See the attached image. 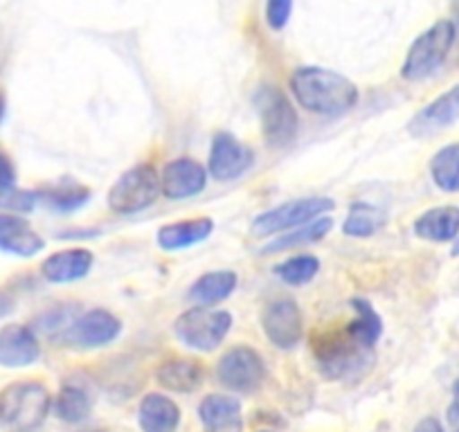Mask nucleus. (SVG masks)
<instances>
[{"label":"nucleus","instance_id":"f257e3e1","mask_svg":"<svg viewBox=\"0 0 459 432\" xmlns=\"http://www.w3.org/2000/svg\"><path fill=\"white\" fill-rule=\"evenodd\" d=\"M290 92L304 111L325 117L344 116L359 104V88L351 79L317 65L295 70L290 74Z\"/></svg>","mask_w":459,"mask_h":432},{"label":"nucleus","instance_id":"f03ea898","mask_svg":"<svg viewBox=\"0 0 459 432\" xmlns=\"http://www.w3.org/2000/svg\"><path fill=\"white\" fill-rule=\"evenodd\" d=\"M311 350L320 372L331 381L360 376L372 363L374 351L351 333L350 324H344L342 329L316 333L311 341Z\"/></svg>","mask_w":459,"mask_h":432},{"label":"nucleus","instance_id":"7ed1b4c3","mask_svg":"<svg viewBox=\"0 0 459 432\" xmlns=\"http://www.w3.org/2000/svg\"><path fill=\"white\" fill-rule=\"evenodd\" d=\"M50 408V392L39 381H16L0 390V423L14 432L37 430Z\"/></svg>","mask_w":459,"mask_h":432},{"label":"nucleus","instance_id":"20e7f679","mask_svg":"<svg viewBox=\"0 0 459 432\" xmlns=\"http://www.w3.org/2000/svg\"><path fill=\"white\" fill-rule=\"evenodd\" d=\"M455 39H457V30H455L453 21L444 19L430 25L410 46L403 65H401V77L405 82H421V79L437 73L448 59Z\"/></svg>","mask_w":459,"mask_h":432},{"label":"nucleus","instance_id":"39448f33","mask_svg":"<svg viewBox=\"0 0 459 432\" xmlns=\"http://www.w3.org/2000/svg\"><path fill=\"white\" fill-rule=\"evenodd\" d=\"M160 194V174L153 165L143 162V165L131 167L115 180L108 192V207L110 212L122 216L138 214V212L149 210Z\"/></svg>","mask_w":459,"mask_h":432},{"label":"nucleus","instance_id":"423d86ee","mask_svg":"<svg viewBox=\"0 0 459 432\" xmlns=\"http://www.w3.org/2000/svg\"><path fill=\"white\" fill-rule=\"evenodd\" d=\"M232 329V315L223 308L192 307L174 322V333L185 347L196 351H214Z\"/></svg>","mask_w":459,"mask_h":432},{"label":"nucleus","instance_id":"0eeeda50","mask_svg":"<svg viewBox=\"0 0 459 432\" xmlns=\"http://www.w3.org/2000/svg\"><path fill=\"white\" fill-rule=\"evenodd\" d=\"M257 111L262 117V135L271 149L290 147L298 138L299 120L289 97L275 86H264L257 92Z\"/></svg>","mask_w":459,"mask_h":432},{"label":"nucleus","instance_id":"6e6552de","mask_svg":"<svg viewBox=\"0 0 459 432\" xmlns=\"http://www.w3.org/2000/svg\"><path fill=\"white\" fill-rule=\"evenodd\" d=\"M335 203L326 196H308V198H295V201L281 203V205L273 207V210L262 212L253 221V235L255 237H273L280 232L293 230V228L307 226V223L316 221L326 212H331Z\"/></svg>","mask_w":459,"mask_h":432},{"label":"nucleus","instance_id":"1a4fd4ad","mask_svg":"<svg viewBox=\"0 0 459 432\" xmlns=\"http://www.w3.org/2000/svg\"><path fill=\"white\" fill-rule=\"evenodd\" d=\"M216 378L223 387L237 394H255L264 385L266 378V367L264 360L253 347H232L221 356L216 365Z\"/></svg>","mask_w":459,"mask_h":432},{"label":"nucleus","instance_id":"9d476101","mask_svg":"<svg viewBox=\"0 0 459 432\" xmlns=\"http://www.w3.org/2000/svg\"><path fill=\"white\" fill-rule=\"evenodd\" d=\"M122 333V322L106 308H91L70 322L65 332L56 341L79 350H97L106 347Z\"/></svg>","mask_w":459,"mask_h":432},{"label":"nucleus","instance_id":"9b49d317","mask_svg":"<svg viewBox=\"0 0 459 432\" xmlns=\"http://www.w3.org/2000/svg\"><path fill=\"white\" fill-rule=\"evenodd\" d=\"M262 329L277 350L298 347L304 336V320L298 302L290 298L273 299L262 313Z\"/></svg>","mask_w":459,"mask_h":432},{"label":"nucleus","instance_id":"f8f14e48","mask_svg":"<svg viewBox=\"0 0 459 432\" xmlns=\"http://www.w3.org/2000/svg\"><path fill=\"white\" fill-rule=\"evenodd\" d=\"M253 151L244 143H239L232 134L221 131L212 140L207 174L219 183H230V180L241 178L253 167Z\"/></svg>","mask_w":459,"mask_h":432},{"label":"nucleus","instance_id":"ddd939ff","mask_svg":"<svg viewBox=\"0 0 459 432\" xmlns=\"http://www.w3.org/2000/svg\"><path fill=\"white\" fill-rule=\"evenodd\" d=\"M160 185L169 201H185L207 187V169L194 158H176L160 171Z\"/></svg>","mask_w":459,"mask_h":432},{"label":"nucleus","instance_id":"4468645a","mask_svg":"<svg viewBox=\"0 0 459 432\" xmlns=\"http://www.w3.org/2000/svg\"><path fill=\"white\" fill-rule=\"evenodd\" d=\"M459 120V83H455L453 88L439 95L437 99H432L430 104L423 106L421 111L412 117L408 131L414 138H428V135H435L439 131L448 129L450 125Z\"/></svg>","mask_w":459,"mask_h":432},{"label":"nucleus","instance_id":"2eb2a0df","mask_svg":"<svg viewBox=\"0 0 459 432\" xmlns=\"http://www.w3.org/2000/svg\"><path fill=\"white\" fill-rule=\"evenodd\" d=\"M41 359L37 333L25 324H5L0 329V365L3 367H28Z\"/></svg>","mask_w":459,"mask_h":432},{"label":"nucleus","instance_id":"dca6fc26","mask_svg":"<svg viewBox=\"0 0 459 432\" xmlns=\"http://www.w3.org/2000/svg\"><path fill=\"white\" fill-rule=\"evenodd\" d=\"M198 419L207 432H241L244 412L241 401L228 394H210L198 405Z\"/></svg>","mask_w":459,"mask_h":432},{"label":"nucleus","instance_id":"f3484780","mask_svg":"<svg viewBox=\"0 0 459 432\" xmlns=\"http://www.w3.org/2000/svg\"><path fill=\"white\" fill-rule=\"evenodd\" d=\"M95 264V255L86 248H68L50 255L41 264V275L50 284H70L88 277Z\"/></svg>","mask_w":459,"mask_h":432},{"label":"nucleus","instance_id":"a211bd4d","mask_svg":"<svg viewBox=\"0 0 459 432\" xmlns=\"http://www.w3.org/2000/svg\"><path fill=\"white\" fill-rule=\"evenodd\" d=\"M46 248L37 230L25 221L23 216L0 214V250L16 257H34Z\"/></svg>","mask_w":459,"mask_h":432},{"label":"nucleus","instance_id":"6ab92c4d","mask_svg":"<svg viewBox=\"0 0 459 432\" xmlns=\"http://www.w3.org/2000/svg\"><path fill=\"white\" fill-rule=\"evenodd\" d=\"M414 235L430 244H448L459 237V207L439 205L423 212L414 221Z\"/></svg>","mask_w":459,"mask_h":432},{"label":"nucleus","instance_id":"aec40b11","mask_svg":"<svg viewBox=\"0 0 459 432\" xmlns=\"http://www.w3.org/2000/svg\"><path fill=\"white\" fill-rule=\"evenodd\" d=\"M212 232H214V221L210 216H198V219H187V221L167 223L158 230L156 241L162 250L174 253V250L192 248V246L201 244Z\"/></svg>","mask_w":459,"mask_h":432},{"label":"nucleus","instance_id":"412c9836","mask_svg":"<svg viewBox=\"0 0 459 432\" xmlns=\"http://www.w3.org/2000/svg\"><path fill=\"white\" fill-rule=\"evenodd\" d=\"M156 381L176 394H192L205 381V369L198 360L169 359L158 367Z\"/></svg>","mask_w":459,"mask_h":432},{"label":"nucleus","instance_id":"4be33fe9","mask_svg":"<svg viewBox=\"0 0 459 432\" xmlns=\"http://www.w3.org/2000/svg\"><path fill=\"white\" fill-rule=\"evenodd\" d=\"M138 423L143 432H176L180 426V408L165 394H147L140 403Z\"/></svg>","mask_w":459,"mask_h":432},{"label":"nucleus","instance_id":"5701e85b","mask_svg":"<svg viewBox=\"0 0 459 432\" xmlns=\"http://www.w3.org/2000/svg\"><path fill=\"white\" fill-rule=\"evenodd\" d=\"M239 277L235 271H212L198 277L189 289V299L198 307H214L225 302L237 290Z\"/></svg>","mask_w":459,"mask_h":432},{"label":"nucleus","instance_id":"b1692460","mask_svg":"<svg viewBox=\"0 0 459 432\" xmlns=\"http://www.w3.org/2000/svg\"><path fill=\"white\" fill-rule=\"evenodd\" d=\"M387 216L381 207L369 205V203H354L347 212V219L342 223V232L351 239H369L378 235L385 226Z\"/></svg>","mask_w":459,"mask_h":432},{"label":"nucleus","instance_id":"393cba45","mask_svg":"<svg viewBox=\"0 0 459 432\" xmlns=\"http://www.w3.org/2000/svg\"><path fill=\"white\" fill-rule=\"evenodd\" d=\"M333 228V221H331L329 216H320L316 221L307 223V226H299L298 230L289 232V235H281L277 237L275 241L264 246L262 253L264 255H275L281 253V250H289V248H299V246H308V244H316V241H322L326 235L331 232Z\"/></svg>","mask_w":459,"mask_h":432},{"label":"nucleus","instance_id":"a878e982","mask_svg":"<svg viewBox=\"0 0 459 432\" xmlns=\"http://www.w3.org/2000/svg\"><path fill=\"white\" fill-rule=\"evenodd\" d=\"M430 178L441 192H459V143L446 144L430 158Z\"/></svg>","mask_w":459,"mask_h":432},{"label":"nucleus","instance_id":"bb28decb","mask_svg":"<svg viewBox=\"0 0 459 432\" xmlns=\"http://www.w3.org/2000/svg\"><path fill=\"white\" fill-rule=\"evenodd\" d=\"M351 308H354L356 317L351 322H347L356 338L363 342L365 347L374 350L383 333V320L377 313V308L368 302V299H351Z\"/></svg>","mask_w":459,"mask_h":432},{"label":"nucleus","instance_id":"cd10ccee","mask_svg":"<svg viewBox=\"0 0 459 432\" xmlns=\"http://www.w3.org/2000/svg\"><path fill=\"white\" fill-rule=\"evenodd\" d=\"M37 194H39V201H46L48 205H52L55 210H61V212H73L91 201V189L74 183V180L52 185V187L41 189V192Z\"/></svg>","mask_w":459,"mask_h":432},{"label":"nucleus","instance_id":"c85d7f7f","mask_svg":"<svg viewBox=\"0 0 459 432\" xmlns=\"http://www.w3.org/2000/svg\"><path fill=\"white\" fill-rule=\"evenodd\" d=\"M55 412L61 421L79 423L91 414V396L77 385H64L55 399Z\"/></svg>","mask_w":459,"mask_h":432},{"label":"nucleus","instance_id":"c756f323","mask_svg":"<svg viewBox=\"0 0 459 432\" xmlns=\"http://www.w3.org/2000/svg\"><path fill=\"white\" fill-rule=\"evenodd\" d=\"M277 277L289 286H304L320 272V259L313 255H295L275 268Z\"/></svg>","mask_w":459,"mask_h":432},{"label":"nucleus","instance_id":"7c9ffc66","mask_svg":"<svg viewBox=\"0 0 459 432\" xmlns=\"http://www.w3.org/2000/svg\"><path fill=\"white\" fill-rule=\"evenodd\" d=\"M39 194L28 192V189H19L16 185H0V210L14 212V214H30L37 207Z\"/></svg>","mask_w":459,"mask_h":432},{"label":"nucleus","instance_id":"2f4dec72","mask_svg":"<svg viewBox=\"0 0 459 432\" xmlns=\"http://www.w3.org/2000/svg\"><path fill=\"white\" fill-rule=\"evenodd\" d=\"M293 14V0H266V23L273 32H281Z\"/></svg>","mask_w":459,"mask_h":432},{"label":"nucleus","instance_id":"473e14b6","mask_svg":"<svg viewBox=\"0 0 459 432\" xmlns=\"http://www.w3.org/2000/svg\"><path fill=\"white\" fill-rule=\"evenodd\" d=\"M0 185H16V167L5 151H0Z\"/></svg>","mask_w":459,"mask_h":432},{"label":"nucleus","instance_id":"72a5a7b5","mask_svg":"<svg viewBox=\"0 0 459 432\" xmlns=\"http://www.w3.org/2000/svg\"><path fill=\"white\" fill-rule=\"evenodd\" d=\"M414 432H444V426L437 417H426L417 423Z\"/></svg>","mask_w":459,"mask_h":432},{"label":"nucleus","instance_id":"f704fd0d","mask_svg":"<svg viewBox=\"0 0 459 432\" xmlns=\"http://www.w3.org/2000/svg\"><path fill=\"white\" fill-rule=\"evenodd\" d=\"M14 307H16L14 298H12V295L7 293V290L0 289V317L10 315V313L14 311Z\"/></svg>","mask_w":459,"mask_h":432},{"label":"nucleus","instance_id":"c9c22d12","mask_svg":"<svg viewBox=\"0 0 459 432\" xmlns=\"http://www.w3.org/2000/svg\"><path fill=\"white\" fill-rule=\"evenodd\" d=\"M448 417L450 421H459V378L453 385V405H450L448 410Z\"/></svg>","mask_w":459,"mask_h":432},{"label":"nucleus","instance_id":"e433bc0d","mask_svg":"<svg viewBox=\"0 0 459 432\" xmlns=\"http://www.w3.org/2000/svg\"><path fill=\"white\" fill-rule=\"evenodd\" d=\"M5 108H7L5 95H3V92H0V122H3V117H5Z\"/></svg>","mask_w":459,"mask_h":432},{"label":"nucleus","instance_id":"4c0bfd02","mask_svg":"<svg viewBox=\"0 0 459 432\" xmlns=\"http://www.w3.org/2000/svg\"><path fill=\"white\" fill-rule=\"evenodd\" d=\"M453 257H459V237L455 239V246H453Z\"/></svg>","mask_w":459,"mask_h":432},{"label":"nucleus","instance_id":"58836bf2","mask_svg":"<svg viewBox=\"0 0 459 432\" xmlns=\"http://www.w3.org/2000/svg\"><path fill=\"white\" fill-rule=\"evenodd\" d=\"M259 432H273V430H259Z\"/></svg>","mask_w":459,"mask_h":432},{"label":"nucleus","instance_id":"ea45409f","mask_svg":"<svg viewBox=\"0 0 459 432\" xmlns=\"http://www.w3.org/2000/svg\"><path fill=\"white\" fill-rule=\"evenodd\" d=\"M457 432H459V430H457Z\"/></svg>","mask_w":459,"mask_h":432}]
</instances>
